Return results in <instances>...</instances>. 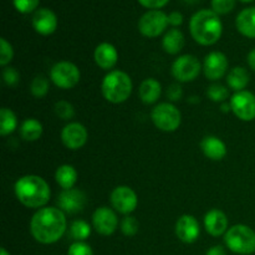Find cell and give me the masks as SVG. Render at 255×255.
Wrapping results in <instances>:
<instances>
[{"label": "cell", "mask_w": 255, "mask_h": 255, "mask_svg": "<svg viewBox=\"0 0 255 255\" xmlns=\"http://www.w3.org/2000/svg\"><path fill=\"white\" fill-rule=\"evenodd\" d=\"M66 228L65 213L55 207L40 208L30 222V233L32 238L41 244L56 243L64 236Z\"/></svg>", "instance_id": "obj_1"}, {"label": "cell", "mask_w": 255, "mask_h": 255, "mask_svg": "<svg viewBox=\"0 0 255 255\" xmlns=\"http://www.w3.org/2000/svg\"><path fill=\"white\" fill-rule=\"evenodd\" d=\"M14 191L17 201L27 208H44L51 196L47 182L35 174L20 177L15 183Z\"/></svg>", "instance_id": "obj_2"}, {"label": "cell", "mask_w": 255, "mask_h": 255, "mask_svg": "<svg viewBox=\"0 0 255 255\" xmlns=\"http://www.w3.org/2000/svg\"><path fill=\"white\" fill-rule=\"evenodd\" d=\"M189 31L194 41L203 46L213 45L221 39L223 24L212 9H202L197 11L189 21Z\"/></svg>", "instance_id": "obj_3"}, {"label": "cell", "mask_w": 255, "mask_h": 255, "mask_svg": "<svg viewBox=\"0 0 255 255\" xmlns=\"http://www.w3.org/2000/svg\"><path fill=\"white\" fill-rule=\"evenodd\" d=\"M132 80L126 72L114 70L104 77L101 91L105 99L111 104H122L127 101L132 94Z\"/></svg>", "instance_id": "obj_4"}, {"label": "cell", "mask_w": 255, "mask_h": 255, "mask_svg": "<svg viewBox=\"0 0 255 255\" xmlns=\"http://www.w3.org/2000/svg\"><path fill=\"white\" fill-rule=\"evenodd\" d=\"M224 242L233 253L241 255L255 253V232L244 224L231 227L224 236Z\"/></svg>", "instance_id": "obj_5"}, {"label": "cell", "mask_w": 255, "mask_h": 255, "mask_svg": "<svg viewBox=\"0 0 255 255\" xmlns=\"http://www.w3.org/2000/svg\"><path fill=\"white\" fill-rule=\"evenodd\" d=\"M151 119L158 129L163 132H173L181 125L182 115L173 104L162 102L152 110Z\"/></svg>", "instance_id": "obj_6"}, {"label": "cell", "mask_w": 255, "mask_h": 255, "mask_svg": "<svg viewBox=\"0 0 255 255\" xmlns=\"http://www.w3.org/2000/svg\"><path fill=\"white\" fill-rule=\"evenodd\" d=\"M79 67L70 61H60L50 70V79L62 90H69L76 86L80 81Z\"/></svg>", "instance_id": "obj_7"}, {"label": "cell", "mask_w": 255, "mask_h": 255, "mask_svg": "<svg viewBox=\"0 0 255 255\" xmlns=\"http://www.w3.org/2000/svg\"><path fill=\"white\" fill-rule=\"evenodd\" d=\"M168 26V15L161 10H148L138 20V30L143 36L157 37Z\"/></svg>", "instance_id": "obj_8"}, {"label": "cell", "mask_w": 255, "mask_h": 255, "mask_svg": "<svg viewBox=\"0 0 255 255\" xmlns=\"http://www.w3.org/2000/svg\"><path fill=\"white\" fill-rule=\"evenodd\" d=\"M201 62L194 55H182L172 65V75L179 82H191L201 72Z\"/></svg>", "instance_id": "obj_9"}, {"label": "cell", "mask_w": 255, "mask_h": 255, "mask_svg": "<svg viewBox=\"0 0 255 255\" xmlns=\"http://www.w3.org/2000/svg\"><path fill=\"white\" fill-rule=\"evenodd\" d=\"M231 107L233 114L242 121H253L255 120V95L253 92L243 91L236 92L231 99Z\"/></svg>", "instance_id": "obj_10"}, {"label": "cell", "mask_w": 255, "mask_h": 255, "mask_svg": "<svg viewBox=\"0 0 255 255\" xmlns=\"http://www.w3.org/2000/svg\"><path fill=\"white\" fill-rule=\"evenodd\" d=\"M110 202L112 208L116 209L121 214H129L137 208L138 198L136 192L127 186H119L111 192Z\"/></svg>", "instance_id": "obj_11"}, {"label": "cell", "mask_w": 255, "mask_h": 255, "mask_svg": "<svg viewBox=\"0 0 255 255\" xmlns=\"http://www.w3.org/2000/svg\"><path fill=\"white\" fill-rule=\"evenodd\" d=\"M92 226L101 236H111L119 227V218L111 208L100 207L92 214Z\"/></svg>", "instance_id": "obj_12"}, {"label": "cell", "mask_w": 255, "mask_h": 255, "mask_svg": "<svg viewBox=\"0 0 255 255\" xmlns=\"http://www.w3.org/2000/svg\"><path fill=\"white\" fill-rule=\"evenodd\" d=\"M57 206L64 213H79L86 206V194L76 188L64 189L57 197Z\"/></svg>", "instance_id": "obj_13"}, {"label": "cell", "mask_w": 255, "mask_h": 255, "mask_svg": "<svg viewBox=\"0 0 255 255\" xmlns=\"http://www.w3.org/2000/svg\"><path fill=\"white\" fill-rule=\"evenodd\" d=\"M89 133L84 125L79 122H71L66 125L61 131V141L69 149L76 151L86 144Z\"/></svg>", "instance_id": "obj_14"}, {"label": "cell", "mask_w": 255, "mask_h": 255, "mask_svg": "<svg viewBox=\"0 0 255 255\" xmlns=\"http://www.w3.org/2000/svg\"><path fill=\"white\" fill-rule=\"evenodd\" d=\"M228 69V59L221 51H212L204 59V75L211 81H218L226 75Z\"/></svg>", "instance_id": "obj_15"}, {"label": "cell", "mask_w": 255, "mask_h": 255, "mask_svg": "<svg viewBox=\"0 0 255 255\" xmlns=\"http://www.w3.org/2000/svg\"><path fill=\"white\" fill-rule=\"evenodd\" d=\"M31 22L35 31L40 35H44V36L54 34L55 30L57 29L56 14L47 7L37 9L32 15Z\"/></svg>", "instance_id": "obj_16"}, {"label": "cell", "mask_w": 255, "mask_h": 255, "mask_svg": "<svg viewBox=\"0 0 255 255\" xmlns=\"http://www.w3.org/2000/svg\"><path fill=\"white\" fill-rule=\"evenodd\" d=\"M201 234L199 223L193 216L184 214L179 217L176 223V236L181 242L187 244L194 243Z\"/></svg>", "instance_id": "obj_17"}, {"label": "cell", "mask_w": 255, "mask_h": 255, "mask_svg": "<svg viewBox=\"0 0 255 255\" xmlns=\"http://www.w3.org/2000/svg\"><path fill=\"white\" fill-rule=\"evenodd\" d=\"M204 228L212 237H221L228 231V218L219 209H212L204 216Z\"/></svg>", "instance_id": "obj_18"}, {"label": "cell", "mask_w": 255, "mask_h": 255, "mask_svg": "<svg viewBox=\"0 0 255 255\" xmlns=\"http://www.w3.org/2000/svg\"><path fill=\"white\" fill-rule=\"evenodd\" d=\"M95 61L97 66L101 67L102 70H111L119 60V52L116 47L110 42H102L95 49Z\"/></svg>", "instance_id": "obj_19"}, {"label": "cell", "mask_w": 255, "mask_h": 255, "mask_svg": "<svg viewBox=\"0 0 255 255\" xmlns=\"http://www.w3.org/2000/svg\"><path fill=\"white\" fill-rule=\"evenodd\" d=\"M201 148L204 156L212 161H221L227 156L226 143L216 136L204 137L201 142Z\"/></svg>", "instance_id": "obj_20"}, {"label": "cell", "mask_w": 255, "mask_h": 255, "mask_svg": "<svg viewBox=\"0 0 255 255\" xmlns=\"http://www.w3.org/2000/svg\"><path fill=\"white\" fill-rule=\"evenodd\" d=\"M237 30L243 36L255 39V6L242 10L236 19Z\"/></svg>", "instance_id": "obj_21"}, {"label": "cell", "mask_w": 255, "mask_h": 255, "mask_svg": "<svg viewBox=\"0 0 255 255\" xmlns=\"http://www.w3.org/2000/svg\"><path fill=\"white\" fill-rule=\"evenodd\" d=\"M163 50L169 55H177L184 46V35L179 29H169L162 39Z\"/></svg>", "instance_id": "obj_22"}, {"label": "cell", "mask_w": 255, "mask_h": 255, "mask_svg": "<svg viewBox=\"0 0 255 255\" xmlns=\"http://www.w3.org/2000/svg\"><path fill=\"white\" fill-rule=\"evenodd\" d=\"M161 92L162 86L156 79L143 80L138 90L139 99L142 100V102H144L147 105H152L158 101L159 96H161Z\"/></svg>", "instance_id": "obj_23"}, {"label": "cell", "mask_w": 255, "mask_h": 255, "mask_svg": "<svg viewBox=\"0 0 255 255\" xmlns=\"http://www.w3.org/2000/svg\"><path fill=\"white\" fill-rule=\"evenodd\" d=\"M249 81H251V75L247 71V69L242 66L233 67L227 75V84L236 92L243 91L248 86Z\"/></svg>", "instance_id": "obj_24"}, {"label": "cell", "mask_w": 255, "mask_h": 255, "mask_svg": "<svg viewBox=\"0 0 255 255\" xmlns=\"http://www.w3.org/2000/svg\"><path fill=\"white\" fill-rule=\"evenodd\" d=\"M55 179H56V183L62 188V191L71 189L74 188L77 181V172L71 164H62L56 169Z\"/></svg>", "instance_id": "obj_25"}, {"label": "cell", "mask_w": 255, "mask_h": 255, "mask_svg": "<svg viewBox=\"0 0 255 255\" xmlns=\"http://www.w3.org/2000/svg\"><path fill=\"white\" fill-rule=\"evenodd\" d=\"M20 134L22 139L27 142H34L41 137L42 134V125L36 119L25 120L20 127Z\"/></svg>", "instance_id": "obj_26"}, {"label": "cell", "mask_w": 255, "mask_h": 255, "mask_svg": "<svg viewBox=\"0 0 255 255\" xmlns=\"http://www.w3.org/2000/svg\"><path fill=\"white\" fill-rule=\"evenodd\" d=\"M17 127V120L14 112L10 109L2 107L0 110V134L7 136L12 133Z\"/></svg>", "instance_id": "obj_27"}, {"label": "cell", "mask_w": 255, "mask_h": 255, "mask_svg": "<svg viewBox=\"0 0 255 255\" xmlns=\"http://www.w3.org/2000/svg\"><path fill=\"white\" fill-rule=\"evenodd\" d=\"M90 234H91V227H90V224L87 222L77 219V221L72 222L71 226H70L69 236L75 242L86 241L90 237Z\"/></svg>", "instance_id": "obj_28"}, {"label": "cell", "mask_w": 255, "mask_h": 255, "mask_svg": "<svg viewBox=\"0 0 255 255\" xmlns=\"http://www.w3.org/2000/svg\"><path fill=\"white\" fill-rule=\"evenodd\" d=\"M30 91L31 95L36 99H41V97L46 96L49 92V80L44 76H36L30 84Z\"/></svg>", "instance_id": "obj_29"}, {"label": "cell", "mask_w": 255, "mask_h": 255, "mask_svg": "<svg viewBox=\"0 0 255 255\" xmlns=\"http://www.w3.org/2000/svg\"><path fill=\"white\" fill-rule=\"evenodd\" d=\"M207 96L213 102H222L223 104L229 97V90L224 85L213 84L207 90Z\"/></svg>", "instance_id": "obj_30"}, {"label": "cell", "mask_w": 255, "mask_h": 255, "mask_svg": "<svg viewBox=\"0 0 255 255\" xmlns=\"http://www.w3.org/2000/svg\"><path fill=\"white\" fill-rule=\"evenodd\" d=\"M12 57H14V49L11 44L6 39L1 37L0 39V65L6 66L7 64H10Z\"/></svg>", "instance_id": "obj_31"}, {"label": "cell", "mask_w": 255, "mask_h": 255, "mask_svg": "<svg viewBox=\"0 0 255 255\" xmlns=\"http://www.w3.org/2000/svg\"><path fill=\"white\" fill-rule=\"evenodd\" d=\"M211 5L217 15H226L236 7V0H212Z\"/></svg>", "instance_id": "obj_32"}, {"label": "cell", "mask_w": 255, "mask_h": 255, "mask_svg": "<svg viewBox=\"0 0 255 255\" xmlns=\"http://www.w3.org/2000/svg\"><path fill=\"white\" fill-rule=\"evenodd\" d=\"M55 114L61 120H71L75 116V109L70 102L59 101L55 104Z\"/></svg>", "instance_id": "obj_33"}, {"label": "cell", "mask_w": 255, "mask_h": 255, "mask_svg": "<svg viewBox=\"0 0 255 255\" xmlns=\"http://www.w3.org/2000/svg\"><path fill=\"white\" fill-rule=\"evenodd\" d=\"M139 224L137 222V219L134 217L127 216L122 219L121 222V231L122 233L126 237H133L136 236L137 232H138Z\"/></svg>", "instance_id": "obj_34"}, {"label": "cell", "mask_w": 255, "mask_h": 255, "mask_svg": "<svg viewBox=\"0 0 255 255\" xmlns=\"http://www.w3.org/2000/svg\"><path fill=\"white\" fill-rule=\"evenodd\" d=\"M39 2L40 0H12L15 9L21 14H30L32 11H36Z\"/></svg>", "instance_id": "obj_35"}, {"label": "cell", "mask_w": 255, "mask_h": 255, "mask_svg": "<svg viewBox=\"0 0 255 255\" xmlns=\"http://www.w3.org/2000/svg\"><path fill=\"white\" fill-rule=\"evenodd\" d=\"M67 255H94L92 248L85 242H75L70 246Z\"/></svg>", "instance_id": "obj_36"}, {"label": "cell", "mask_w": 255, "mask_h": 255, "mask_svg": "<svg viewBox=\"0 0 255 255\" xmlns=\"http://www.w3.org/2000/svg\"><path fill=\"white\" fill-rule=\"evenodd\" d=\"M2 80L5 84L10 87H14L19 84L20 81V75L14 67H5L2 70Z\"/></svg>", "instance_id": "obj_37"}, {"label": "cell", "mask_w": 255, "mask_h": 255, "mask_svg": "<svg viewBox=\"0 0 255 255\" xmlns=\"http://www.w3.org/2000/svg\"><path fill=\"white\" fill-rule=\"evenodd\" d=\"M166 95H167V97H168L169 101L176 102V101H179V100L182 99V96H183V90H182L181 85L173 84V85H171L168 89H167Z\"/></svg>", "instance_id": "obj_38"}, {"label": "cell", "mask_w": 255, "mask_h": 255, "mask_svg": "<svg viewBox=\"0 0 255 255\" xmlns=\"http://www.w3.org/2000/svg\"><path fill=\"white\" fill-rule=\"evenodd\" d=\"M169 0H138L142 6L149 10H159L161 7L166 6Z\"/></svg>", "instance_id": "obj_39"}, {"label": "cell", "mask_w": 255, "mask_h": 255, "mask_svg": "<svg viewBox=\"0 0 255 255\" xmlns=\"http://www.w3.org/2000/svg\"><path fill=\"white\" fill-rule=\"evenodd\" d=\"M182 22H183V15L179 11H172L168 15V24L173 27L179 26V25H182Z\"/></svg>", "instance_id": "obj_40"}, {"label": "cell", "mask_w": 255, "mask_h": 255, "mask_svg": "<svg viewBox=\"0 0 255 255\" xmlns=\"http://www.w3.org/2000/svg\"><path fill=\"white\" fill-rule=\"evenodd\" d=\"M206 255H227V253H226V249H224L222 246H214L212 247L211 249L207 251Z\"/></svg>", "instance_id": "obj_41"}, {"label": "cell", "mask_w": 255, "mask_h": 255, "mask_svg": "<svg viewBox=\"0 0 255 255\" xmlns=\"http://www.w3.org/2000/svg\"><path fill=\"white\" fill-rule=\"evenodd\" d=\"M248 65L253 71H255V49L248 54Z\"/></svg>", "instance_id": "obj_42"}, {"label": "cell", "mask_w": 255, "mask_h": 255, "mask_svg": "<svg viewBox=\"0 0 255 255\" xmlns=\"http://www.w3.org/2000/svg\"><path fill=\"white\" fill-rule=\"evenodd\" d=\"M221 110L223 112H229V111H232V107H231V104H228V102H223V104H222V106H221Z\"/></svg>", "instance_id": "obj_43"}, {"label": "cell", "mask_w": 255, "mask_h": 255, "mask_svg": "<svg viewBox=\"0 0 255 255\" xmlns=\"http://www.w3.org/2000/svg\"><path fill=\"white\" fill-rule=\"evenodd\" d=\"M0 255H10V254L7 253L6 249H5V248H1V254H0Z\"/></svg>", "instance_id": "obj_44"}, {"label": "cell", "mask_w": 255, "mask_h": 255, "mask_svg": "<svg viewBox=\"0 0 255 255\" xmlns=\"http://www.w3.org/2000/svg\"><path fill=\"white\" fill-rule=\"evenodd\" d=\"M239 1H243V2H252V1H254V0H239Z\"/></svg>", "instance_id": "obj_45"}, {"label": "cell", "mask_w": 255, "mask_h": 255, "mask_svg": "<svg viewBox=\"0 0 255 255\" xmlns=\"http://www.w3.org/2000/svg\"><path fill=\"white\" fill-rule=\"evenodd\" d=\"M184 1H186V2H194V1H197V0H184Z\"/></svg>", "instance_id": "obj_46"}]
</instances>
